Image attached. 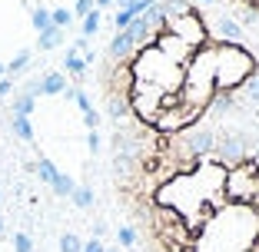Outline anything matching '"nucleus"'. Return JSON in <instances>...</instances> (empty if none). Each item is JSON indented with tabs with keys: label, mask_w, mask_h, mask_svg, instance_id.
I'll list each match as a JSON object with an SVG mask.
<instances>
[{
	"label": "nucleus",
	"mask_w": 259,
	"mask_h": 252,
	"mask_svg": "<svg viewBox=\"0 0 259 252\" xmlns=\"http://www.w3.org/2000/svg\"><path fill=\"white\" fill-rule=\"evenodd\" d=\"M256 77L259 46L216 4L140 0L107 46L100 90L116 133L176 139L249 103Z\"/></svg>",
	"instance_id": "1"
},
{
	"label": "nucleus",
	"mask_w": 259,
	"mask_h": 252,
	"mask_svg": "<svg viewBox=\"0 0 259 252\" xmlns=\"http://www.w3.org/2000/svg\"><path fill=\"white\" fill-rule=\"evenodd\" d=\"M243 33L259 37V0H213Z\"/></svg>",
	"instance_id": "2"
},
{
	"label": "nucleus",
	"mask_w": 259,
	"mask_h": 252,
	"mask_svg": "<svg viewBox=\"0 0 259 252\" xmlns=\"http://www.w3.org/2000/svg\"><path fill=\"white\" fill-rule=\"evenodd\" d=\"M44 90H47V93H60V90H63V77H57V73H50V77L44 80Z\"/></svg>",
	"instance_id": "3"
},
{
	"label": "nucleus",
	"mask_w": 259,
	"mask_h": 252,
	"mask_svg": "<svg viewBox=\"0 0 259 252\" xmlns=\"http://www.w3.org/2000/svg\"><path fill=\"white\" fill-rule=\"evenodd\" d=\"M60 249H63V252H80L83 245H80V239H76V236H70V232H67V236L60 239Z\"/></svg>",
	"instance_id": "4"
},
{
	"label": "nucleus",
	"mask_w": 259,
	"mask_h": 252,
	"mask_svg": "<svg viewBox=\"0 0 259 252\" xmlns=\"http://www.w3.org/2000/svg\"><path fill=\"white\" fill-rule=\"evenodd\" d=\"M120 242L123 245H137V229H133V226H123L120 229Z\"/></svg>",
	"instance_id": "5"
},
{
	"label": "nucleus",
	"mask_w": 259,
	"mask_h": 252,
	"mask_svg": "<svg viewBox=\"0 0 259 252\" xmlns=\"http://www.w3.org/2000/svg\"><path fill=\"white\" fill-rule=\"evenodd\" d=\"M60 43V30H44V40H40V46H57Z\"/></svg>",
	"instance_id": "6"
},
{
	"label": "nucleus",
	"mask_w": 259,
	"mask_h": 252,
	"mask_svg": "<svg viewBox=\"0 0 259 252\" xmlns=\"http://www.w3.org/2000/svg\"><path fill=\"white\" fill-rule=\"evenodd\" d=\"M73 199H76V206H90V203H93L90 189H76V192H73Z\"/></svg>",
	"instance_id": "7"
},
{
	"label": "nucleus",
	"mask_w": 259,
	"mask_h": 252,
	"mask_svg": "<svg viewBox=\"0 0 259 252\" xmlns=\"http://www.w3.org/2000/svg\"><path fill=\"white\" fill-rule=\"evenodd\" d=\"M17 252H30V239L27 236H17Z\"/></svg>",
	"instance_id": "8"
},
{
	"label": "nucleus",
	"mask_w": 259,
	"mask_h": 252,
	"mask_svg": "<svg viewBox=\"0 0 259 252\" xmlns=\"http://www.w3.org/2000/svg\"><path fill=\"white\" fill-rule=\"evenodd\" d=\"M80 252H103V245H100L97 239H90V242H87V245H83V249H80Z\"/></svg>",
	"instance_id": "9"
},
{
	"label": "nucleus",
	"mask_w": 259,
	"mask_h": 252,
	"mask_svg": "<svg viewBox=\"0 0 259 252\" xmlns=\"http://www.w3.org/2000/svg\"><path fill=\"white\" fill-rule=\"evenodd\" d=\"M70 70H73V73H83V60H76V57H70Z\"/></svg>",
	"instance_id": "10"
},
{
	"label": "nucleus",
	"mask_w": 259,
	"mask_h": 252,
	"mask_svg": "<svg viewBox=\"0 0 259 252\" xmlns=\"http://www.w3.org/2000/svg\"><path fill=\"white\" fill-rule=\"evenodd\" d=\"M93 30H97V14L87 17V33H93Z\"/></svg>",
	"instance_id": "11"
},
{
	"label": "nucleus",
	"mask_w": 259,
	"mask_h": 252,
	"mask_svg": "<svg viewBox=\"0 0 259 252\" xmlns=\"http://www.w3.org/2000/svg\"><path fill=\"white\" fill-rule=\"evenodd\" d=\"M103 252H120V249H103Z\"/></svg>",
	"instance_id": "12"
},
{
	"label": "nucleus",
	"mask_w": 259,
	"mask_h": 252,
	"mask_svg": "<svg viewBox=\"0 0 259 252\" xmlns=\"http://www.w3.org/2000/svg\"><path fill=\"white\" fill-rule=\"evenodd\" d=\"M0 229H4V226H0Z\"/></svg>",
	"instance_id": "13"
}]
</instances>
